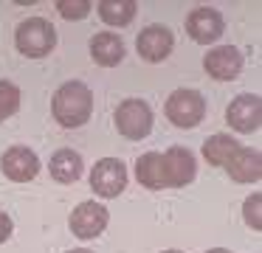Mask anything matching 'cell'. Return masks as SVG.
I'll return each instance as SVG.
<instances>
[{"label":"cell","instance_id":"22","mask_svg":"<svg viewBox=\"0 0 262 253\" xmlns=\"http://www.w3.org/2000/svg\"><path fill=\"white\" fill-rule=\"evenodd\" d=\"M12 236V219H9L6 211H0V245Z\"/></svg>","mask_w":262,"mask_h":253},{"label":"cell","instance_id":"25","mask_svg":"<svg viewBox=\"0 0 262 253\" xmlns=\"http://www.w3.org/2000/svg\"><path fill=\"white\" fill-rule=\"evenodd\" d=\"M164 253H181V250H164Z\"/></svg>","mask_w":262,"mask_h":253},{"label":"cell","instance_id":"18","mask_svg":"<svg viewBox=\"0 0 262 253\" xmlns=\"http://www.w3.org/2000/svg\"><path fill=\"white\" fill-rule=\"evenodd\" d=\"M136 0H121V3H113V0H102L99 3V17H102L107 26H127V22L136 17Z\"/></svg>","mask_w":262,"mask_h":253},{"label":"cell","instance_id":"24","mask_svg":"<svg viewBox=\"0 0 262 253\" xmlns=\"http://www.w3.org/2000/svg\"><path fill=\"white\" fill-rule=\"evenodd\" d=\"M68 253H91V250H68Z\"/></svg>","mask_w":262,"mask_h":253},{"label":"cell","instance_id":"9","mask_svg":"<svg viewBox=\"0 0 262 253\" xmlns=\"http://www.w3.org/2000/svg\"><path fill=\"white\" fill-rule=\"evenodd\" d=\"M0 169L9 180L14 183H26V180H34L37 172H40V160L37 155L29 149V146H12V149L3 152L0 157Z\"/></svg>","mask_w":262,"mask_h":253},{"label":"cell","instance_id":"3","mask_svg":"<svg viewBox=\"0 0 262 253\" xmlns=\"http://www.w3.org/2000/svg\"><path fill=\"white\" fill-rule=\"evenodd\" d=\"M166 118H169L175 127H181V129H192V127H198L200 121H203V116H206V101H203V96L198 93V90H186V87H181V90H175V93L166 99Z\"/></svg>","mask_w":262,"mask_h":253},{"label":"cell","instance_id":"20","mask_svg":"<svg viewBox=\"0 0 262 253\" xmlns=\"http://www.w3.org/2000/svg\"><path fill=\"white\" fill-rule=\"evenodd\" d=\"M57 9H59V14H62L65 20H82V17L91 14V3H88V0H76V3H71V0H59Z\"/></svg>","mask_w":262,"mask_h":253},{"label":"cell","instance_id":"4","mask_svg":"<svg viewBox=\"0 0 262 253\" xmlns=\"http://www.w3.org/2000/svg\"><path fill=\"white\" fill-rule=\"evenodd\" d=\"M116 129L130 141H141L152 129V110L144 99H124L116 107Z\"/></svg>","mask_w":262,"mask_h":253},{"label":"cell","instance_id":"8","mask_svg":"<svg viewBox=\"0 0 262 253\" xmlns=\"http://www.w3.org/2000/svg\"><path fill=\"white\" fill-rule=\"evenodd\" d=\"M226 121L231 124L237 132H254L259 129L262 121V99L254 93H243L228 104L226 110Z\"/></svg>","mask_w":262,"mask_h":253},{"label":"cell","instance_id":"7","mask_svg":"<svg viewBox=\"0 0 262 253\" xmlns=\"http://www.w3.org/2000/svg\"><path fill=\"white\" fill-rule=\"evenodd\" d=\"M223 28H226L223 14L217 9H209V6H200V9H194L192 14L186 17V31L198 45H209V42H214V39H220Z\"/></svg>","mask_w":262,"mask_h":253},{"label":"cell","instance_id":"19","mask_svg":"<svg viewBox=\"0 0 262 253\" xmlns=\"http://www.w3.org/2000/svg\"><path fill=\"white\" fill-rule=\"evenodd\" d=\"M20 107V90L17 84H12L9 79H0V121L9 116H14Z\"/></svg>","mask_w":262,"mask_h":253},{"label":"cell","instance_id":"13","mask_svg":"<svg viewBox=\"0 0 262 253\" xmlns=\"http://www.w3.org/2000/svg\"><path fill=\"white\" fill-rule=\"evenodd\" d=\"M226 172L231 180L237 183H256L262 174V157L256 149H248V146H239L226 163Z\"/></svg>","mask_w":262,"mask_h":253},{"label":"cell","instance_id":"16","mask_svg":"<svg viewBox=\"0 0 262 253\" xmlns=\"http://www.w3.org/2000/svg\"><path fill=\"white\" fill-rule=\"evenodd\" d=\"M48 169H51V177L57 183H76L82 177V155L74 149H59L51 155Z\"/></svg>","mask_w":262,"mask_h":253},{"label":"cell","instance_id":"15","mask_svg":"<svg viewBox=\"0 0 262 253\" xmlns=\"http://www.w3.org/2000/svg\"><path fill=\"white\" fill-rule=\"evenodd\" d=\"M136 177L144 189H169L164 172V155L161 152H147L136 160Z\"/></svg>","mask_w":262,"mask_h":253},{"label":"cell","instance_id":"14","mask_svg":"<svg viewBox=\"0 0 262 253\" xmlns=\"http://www.w3.org/2000/svg\"><path fill=\"white\" fill-rule=\"evenodd\" d=\"M91 56H93V62H99L102 67H113L124 59V42H121L119 34L102 31L91 39Z\"/></svg>","mask_w":262,"mask_h":253},{"label":"cell","instance_id":"6","mask_svg":"<svg viewBox=\"0 0 262 253\" xmlns=\"http://www.w3.org/2000/svg\"><path fill=\"white\" fill-rule=\"evenodd\" d=\"M68 222H71L74 236H79V239H93V236H99L107 228V208L93 202V200H85L71 211Z\"/></svg>","mask_w":262,"mask_h":253},{"label":"cell","instance_id":"12","mask_svg":"<svg viewBox=\"0 0 262 253\" xmlns=\"http://www.w3.org/2000/svg\"><path fill=\"white\" fill-rule=\"evenodd\" d=\"M172 45H175V37H172V31L166 26H149L136 39L138 54L147 62H164L172 54Z\"/></svg>","mask_w":262,"mask_h":253},{"label":"cell","instance_id":"10","mask_svg":"<svg viewBox=\"0 0 262 253\" xmlns=\"http://www.w3.org/2000/svg\"><path fill=\"white\" fill-rule=\"evenodd\" d=\"M164 172H166V186L169 189H181V186L194 180V155L186 146H169L164 152Z\"/></svg>","mask_w":262,"mask_h":253},{"label":"cell","instance_id":"5","mask_svg":"<svg viewBox=\"0 0 262 253\" xmlns=\"http://www.w3.org/2000/svg\"><path fill=\"white\" fill-rule=\"evenodd\" d=\"M91 186L99 197H119L127 189V169L119 157H102L91 169Z\"/></svg>","mask_w":262,"mask_h":253},{"label":"cell","instance_id":"2","mask_svg":"<svg viewBox=\"0 0 262 253\" xmlns=\"http://www.w3.org/2000/svg\"><path fill=\"white\" fill-rule=\"evenodd\" d=\"M14 42H17V51L29 59H40V56L51 54V48L57 45V28L51 26L42 17H29L17 26V34H14Z\"/></svg>","mask_w":262,"mask_h":253},{"label":"cell","instance_id":"21","mask_svg":"<svg viewBox=\"0 0 262 253\" xmlns=\"http://www.w3.org/2000/svg\"><path fill=\"white\" fill-rule=\"evenodd\" d=\"M259 205H262V194H259V191H256V194H251L248 200H245V222H248L254 231H259V228H262Z\"/></svg>","mask_w":262,"mask_h":253},{"label":"cell","instance_id":"23","mask_svg":"<svg viewBox=\"0 0 262 253\" xmlns=\"http://www.w3.org/2000/svg\"><path fill=\"white\" fill-rule=\"evenodd\" d=\"M206 253H231V250H226V247H214V250H206Z\"/></svg>","mask_w":262,"mask_h":253},{"label":"cell","instance_id":"1","mask_svg":"<svg viewBox=\"0 0 262 253\" xmlns=\"http://www.w3.org/2000/svg\"><path fill=\"white\" fill-rule=\"evenodd\" d=\"M51 110H54V118L62 124L65 129H76L91 118L93 112V93L88 84L82 82H65L62 87L54 93V101H51Z\"/></svg>","mask_w":262,"mask_h":253},{"label":"cell","instance_id":"17","mask_svg":"<svg viewBox=\"0 0 262 253\" xmlns=\"http://www.w3.org/2000/svg\"><path fill=\"white\" fill-rule=\"evenodd\" d=\"M237 149H239V144L231 138V135L217 132V135H211V138H206V144H203V157L211 163V166H226L228 157H231Z\"/></svg>","mask_w":262,"mask_h":253},{"label":"cell","instance_id":"11","mask_svg":"<svg viewBox=\"0 0 262 253\" xmlns=\"http://www.w3.org/2000/svg\"><path fill=\"white\" fill-rule=\"evenodd\" d=\"M203 67L209 76L220 79V82H231L239 76L243 71V54H239L234 45H220V48L209 51L203 56Z\"/></svg>","mask_w":262,"mask_h":253}]
</instances>
